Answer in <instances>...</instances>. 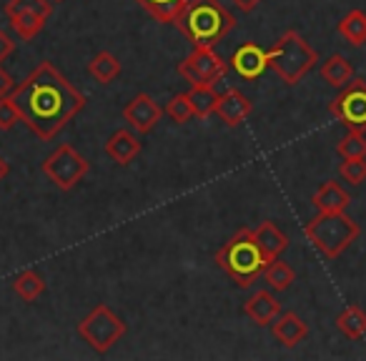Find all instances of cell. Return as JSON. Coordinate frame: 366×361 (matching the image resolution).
I'll return each instance as SVG.
<instances>
[{
	"label": "cell",
	"mask_w": 366,
	"mask_h": 361,
	"mask_svg": "<svg viewBox=\"0 0 366 361\" xmlns=\"http://www.w3.org/2000/svg\"><path fill=\"white\" fill-rule=\"evenodd\" d=\"M21 121L43 141L56 138L86 106V96L53 66L43 61L11 93Z\"/></svg>",
	"instance_id": "cell-1"
},
{
	"label": "cell",
	"mask_w": 366,
	"mask_h": 361,
	"mask_svg": "<svg viewBox=\"0 0 366 361\" xmlns=\"http://www.w3.org/2000/svg\"><path fill=\"white\" fill-rule=\"evenodd\" d=\"M176 26L194 48H216L236 28V16L221 0H189Z\"/></svg>",
	"instance_id": "cell-2"
},
{
	"label": "cell",
	"mask_w": 366,
	"mask_h": 361,
	"mask_svg": "<svg viewBox=\"0 0 366 361\" xmlns=\"http://www.w3.org/2000/svg\"><path fill=\"white\" fill-rule=\"evenodd\" d=\"M269 256L256 241L254 229H239L216 254V264L224 269L241 289H249L269 266Z\"/></svg>",
	"instance_id": "cell-3"
},
{
	"label": "cell",
	"mask_w": 366,
	"mask_h": 361,
	"mask_svg": "<svg viewBox=\"0 0 366 361\" xmlns=\"http://www.w3.org/2000/svg\"><path fill=\"white\" fill-rule=\"evenodd\" d=\"M306 236L319 254L326 259L341 256L356 239H359V224L341 211V214H319L306 224Z\"/></svg>",
	"instance_id": "cell-4"
},
{
	"label": "cell",
	"mask_w": 366,
	"mask_h": 361,
	"mask_svg": "<svg viewBox=\"0 0 366 361\" xmlns=\"http://www.w3.org/2000/svg\"><path fill=\"white\" fill-rule=\"evenodd\" d=\"M316 63H319L316 51L296 31L284 33V38L269 51V68H274L276 76L284 78V83H289V86L301 83V78Z\"/></svg>",
	"instance_id": "cell-5"
},
{
	"label": "cell",
	"mask_w": 366,
	"mask_h": 361,
	"mask_svg": "<svg viewBox=\"0 0 366 361\" xmlns=\"http://www.w3.org/2000/svg\"><path fill=\"white\" fill-rule=\"evenodd\" d=\"M126 334V324L123 319H118L106 304H98L86 319L78 324V336L91 346L98 354H106L113 349V344L123 339Z\"/></svg>",
	"instance_id": "cell-6"
},
{
	"label": "cell",
	"mask_w": 366,
	"mask_h": 361,
	"mask_svg": "<svg viewBox=\"0 0 366 361\" xmlns=\"http://www.w3.org/2000/svg\"><path fill=\"white\" fill-rule=\"evenodd\" d=\"M43 173L51 178L61 191H71L81 184L88 173V161L73 146L63 143L43 161Z\"/></svg>",
	"instance_id": "cell-7"
},
{
	"label": "cell",
	"mask_w": 366,
	"mask_h": 361,
	"mask_svg": "<svg viewBox=\"0 0 366 361\" xmlns=\"http://www.w3.org/2000/svg\"><path fill=\"white\" fill-rule=\"evenodd\" d=\"M329 111L336 121L346 128L366 131V81L364 78H351L341 93L329 103Z\"/></svg>",
	"instance_id": "cell-8"
},
{
	"label": "cell",
	"mask_w": 366,
	"mask_h": 361,
	"mask_svg": "<svg viewBox=\"0 0 366 361\" xmlns=\"http://www.w3.org/2000/svg\"><path fill=\"white\" fill-rule=\"evenodd\" d=\"M229 71V63L214 51V48H194L189 58H183L178 63V76H183L191 86H201V83H211L214 86L224 73Z\"/></svg>",
	"instance_id": "cell-9"
},
{
	"label": "cell",
	"mask_w": 366,
	"mask_h": 361,
	"mask_svg": "<svg viewBox=\"0 0 366 361\" xmlns=\"http://www.w3.org/2000/svg\"><path fill=\"white\" fill-rule=\"evenodd\" d=\"M161 116H163V108L158 106L148 93H138V96L133 98L126 108H123V118H126V123L136 133H143V136L151 133L153 128L158 126Z\"/></svg>",
	"instance_id": "cell-10"
},
{
	"label": "cell",
	"mask_w": 366,
	"mask_h": 361,
	"mask_svg": "<svg viewBox=\"0 0 366 361\" xmlns=\"http://www.w3.org/2000/svg\"><path fill=\"white\" fill-rule=\"evenodd\" d=\"M229 66L239 73L244 81H256L266 73L269 68V51H264L256 43H244L241 48H236V53L231 56Z\"/></svg>",
	"instance_id": "cell-11"
},
{
	"label": "cell",
	"mask_w": 366,
	"mask_h": 361,
	"mask_svg": "<svg viewBox=\"0 0 366 361\" xmlns=\"http://www.w3.org/2000/svg\"><path fill=\"white\" fill-rule=\"evenodd\" d=\"M251 111H254V103H251L241 91H236V88L226 91L224 96L219 98V103H216V116L231 128L244 123V118H249Z\"/></svg>",
	"instance_id": "cell-12"
},
{
	"label": "cell",
	"mask_w": 366,
	"mask_h": 361,
	"mask_svg": "<svg viewBox=\"0 0 366 361\" xmlns=\"http://www.w3.org/2000/svg\"><path fill=\"white\" fill-rule=\"evenodd\" d=\"M271 331H274V339L279 344H284L286 349H294V346H299L309 336V326L294 311H286V314L276 316L274 324H271Z\"/></svg>",
	"instance_id": "cell-13"
},
{
	"label": "cell",
	"mask_w": 366,
	"mask_h": 361,
	"mask_svg": "<svg viewBox=\"0 0 366 361\" xmlns=\"http://www.w3.org/2000/svg\"><path fill=\"white\" fill-rule=\"evenodd\" d=\"M106 153L118 163V166H128V163L141 153V141H138V136L133 131L121 128V131H116L111 138H108Z\"/></svg>",
	"instance_id": "cell-14"
},
{
	"label": "cell",
	"mask_w": 366,
	"mask_h": 361,
	"mask_svg": "<svg viewBox=\"0 0 366 361\" xmlns=\"http://www.w3.org/2000/svg\"><path fill=\"white\" fill-rule=\"evenodd\" d=\"M244 309H246V314H249L259 326H271L276 316L281 314L279 299H276V296L271 294V291H266V289L256 291V294L251 296L249 301H246Z\"/></svg>",
	"instance_id": "cell-15"
},
{
	"label": "cell",
	"mask_w": 366,
	"mask_h": 361,
	"mask_svg": "<svg viewBox=\"0 0 366 361\" xmlns=\"http://www.w3.org/2000/svg\"><path fill=\"white\" fill-rule=\"evenodd\" d=\"M311 204L316 206L319 214H341V211H346V206L351 204V196L346 194L336 181H326V184H321V189L314 194Z\"/></svg>",
	"instance_id": "cell-16"
},
{
	"label": "cell",
	"mask_w": 366,
	"mask_h": 361,
	"mask_svg": "<svg viewBox=\"0 0 366 361\" xmlns=\"http://www.w3.org/2000/svg\"><path fill=\"white\" fill-rule=\"evenodd\" d=\"M254 236H256V241L261 244V249H264V254L269 256V259H279V256L289 249V236L281 234L279 226L271 224V221H264V224L256 226Z\"/></svg>",
	"instance_id": "cell-17"
},
{
	"label": "cell",
	"mask_w": 366,
	"mask_h": 361,
	"mask_svg": "<svg viewBox=\"0 0 366 361\" xmlns=\"http://www.w3.org/2000/svg\"><path fill=\"white\" fill-rule=\"evenodd\" d=\"M321 78H324L329 86L344 88L346 83L354 78V63L341 56V53H334V56H329L321 63Z\"/></svg>",
	"instance_id": "cell-18"
},
{
	"label": "cell",
	"mask_w": 366,
	"mask_h": 361,
	"mask_svg": "<svg viewBox=\"0 0 366 361\" xmlns=\"http://www.w3.org/2000/svg\"><path fill=\"white\" fill-rule=\"evenodd\" d=\"M136 3L158 23H176L183 8L189 6V0H136Z\"/></svg>",
	"instance_id": "cell-19"
},
{
	"label": "cell",
	"mask_w": 366,
	"mask_h": 361,
	"mask_svg": "<svg viewBox=\"0 0 366 361\" xmlns=\"http://www.w3.org/2000/svg\"><path fill=\"white\" fill-rule=\"evenodd\" d=\"M336 326L346 339H361L366 334V311L361 306L351 304L336 316Z\"/></svg>",
	"instance_id": "cell-20"
},
{
	"label": "cell",
	"mask_w": 366,
	"mask_h": 361,
	"mask_svg": "<svg viewBox=\"0 0 366 361\" xmlns=\"http://www.w3.org/2000/svg\"><path fill=\"white\" fill-rule=\"evenodd\" d=\"M219 93L211 83H201V86H191L189 91V101L194 108V116L199 118H209L211 113H216V103H219Z\"/></svg>",
	"instance_id": "cell-21"
},
{
	"label": "cell",
	"mask_w": 366,
	"mask_h": 361,
	"mask_svg": "<svg viewBox=\"0 0 366 361\" xmlns=\"http://www.w3.org/2000/svg\"><path fill=\"white\" fill-rule=\"evenodd\" d=\"M339 36L349 41L351 46H364L366 43V13L364 11H351L339 21Z\"/></svg>",
	"instance_id": "cell-22"
},
{
	"label": "cell",
	"mask_w": 366,
	"mask_h": 361,
	"mask_svg": "<svg viewBox=\"0 0 366 361\" xmlns=\"http://www.w3.org/2000/svg\"><path fill=\"white\" fill-rule=\"evenodd\" d=\"M88 73H91L98 83L108 86V83H113L118 76H121V63H118V58L113 56V53L103 51L88 63Z\"/></svg>",
	"instance_id": "cell-23"
},
{
	"label": "cell",
	"mask_w": 366,
	"mask_h": 361,
	"mask_svg": "<svg viewBox=\"0 0 366 361\" xmlns=\"http://www.w3.org/2000/svg\"><path fill=\"white\" fill-rule=\"evenodd\" d=\"M13 291H16L23 301L33 304V301H38L46 294V281H43L36 271H23V274H18L16 281H13Z\"/></svg>",
	"instance_id": "cell-24"
},
{
	"label": "cell",
	"mask_w": 366,
	"mask_h": 361,
	"mask_svg": "<svg viewBox=\"0 0 366 361\" xmlns=\"http://www.w3.org/2000/svg\"><path fill=\"white\" fill-rule=\"evenodd\" d=\"M8 21H11V28L16 31L18 38L31 41V38H36L43 31L48 18L38 16V13H13V16H8Z\"/></svg>",
	"instance_id": "cell-25"
},
{
	"label": "cell",
	"mask_w": 366,
	"mask_h": 361,
	"mask_svg": "<svg viewBox=\"0 0 366 361\" xmlns=\"http://www.w3.org/2000/svg\"><path fill=\"white\" fill-rule=\"evenodd\" d=\"M264 279L271 291H286L291 284H294L296 274L289 264H284V261H279V259H271L264 271Z\"/></svg>",
	"instance_id": "cell-26"
},
{
	"label": "cell",
	"mask_w": 366,
	"mask_h": 361,
	"mask_svg": "<svg viewBox=\"0 0 366 361\" xmlns=\"http://www.w3.org/2000/svg\"><path fill=\"white\" fill-rule=\"evenodd\" d=\"M336 151H339L341 158H361V156H366V136H364V131H354V128H349V133H346V136L339 141V146H336Z\"/></svg>",
	"instance_id": "cell-27"
},
{
	"label": "cell",
	"mask_w": 366,
	"mask_h": 361,
	"mask_svg": "<svg viewBox=\"0 0 366 361\" xmlns=\"http://www.w3.org/2000/svg\"><path fill=\"white\" fill-rule=\"evenodd\" d=\"M339 173L346 184L359 186L366 181V156L361 158H344V163L339 166Z\"/></svg>",
	"instance_id": "cell-28"
},
{
	"label": "cell",
	"mask_w": 366,
	"mask_h": 361,
	"mask_svg": "<svg viewBox=\"0 0 366 361\" xmlns=\"http://www.w3.org/2000/svg\"><path fill=\"white\" fill-rule=\"evenodd\" d=\"M13 13H38L43 18H51L53 6L48 0H11L6 6V16H13Z\"/></svg>",
	"instance_id": "cell-29"
},
{
	"label": "cell",
	"mask_w": 366,
	"mask_h": 361,
	"mask_svg": "<svg viewBox=\"0 0 366 361\" xmlns=\"http://www.w3.org/2000/svg\"><path fill=\"white\" fill-rule=\"evenodd\" d=\"M166 113L176 123H189L191 118H194V108H191L189 93H176V96L166 103Z\"/></svg>",
	"instance_id": "cell-30"
},
{
	"label": "cell",
	"mask_w": 366,
	"mask_h": 361,
	"mask_svg": "<svg viewBox=\"0 0 366 361\" xmlns=\"http://www.w3.org/2000/svg\"><path fill=\"white\" fill-rule=\"evenodd\" d=\"M18 121H21V113H18L13 98H0V131H13Z\"/></svg>",
	"instance_id": "cell-31"
},
{
	"label": "cell",
	"mask_w": 366,
	"mask_h": 361,
	"mask_svg": "<svg viewBox=\"0 0 366 361\" xmlns=\"http://www.w3.org/2000/svg\"><path fill=\"white\" fill-rule=\"evenodd\" d=\"M13 91H16V81H13V76L6 68L0 66V98H8Z\"/></svg>",
	"instance_id": "cell-32"
},
{
	"label": "cell",
	"mask_w": 366,
	"mask_h": 361,
	"mask_svg": "<svg viewBox=\"0 0 366 361\" xmlns=\"http://www.w3.org/2000/svg\"><path fill=\"white\" fill-rule=\"evenodd\" d=\"M13 51H16V43H13V38L8 36L6 31H0V63L6 61Z\"/></svg>",
	"instance_id": "cell-33"
},
{
	"label": "cell",
	"mask_w": 366,
	"mask_h": 361,
	"mask_svg": "<svg viewBox=\"0 0 366 361\" xmlns=\"http://www.w3.org/2000/svg\"><path fill=\"white\" fill-rule=\"evenodd\" d=\"M239 11H244V13H251V11H256V6L259 3H264V0H231Z\"/></svg>",
	"instance_id": "cell-34"
},
{
	"label": "cell",
	"mask_w": 366,
	"mask_h": 361,
	"mask_svg": "<svg viewBox=\"0 0 366 361\" xmlns=\"http://www.w3.org/2000/svg\"><path fill=\"white\" fill-rule=\"evenodd\" d=\"M8 173H11V166H8V161H6V158L0 156V181H3V178H6Z\"/></svg>",
	"instance_id": "cell-35"
},
{
	"label": "cell",
	"mask_w": 366,
	"mask_h": 361,
	"mask_svg": "<svg viewBox=\"0 0 366 361\" xmlns=\"http://www.w3.org/2000/svg\"><path fill=\"white\" fill-rule=\"evenodd\" d=\"M53 3H63V0H53Z\"/></svg>",
	"instance_id": "cell-36"
}]
</instances>
